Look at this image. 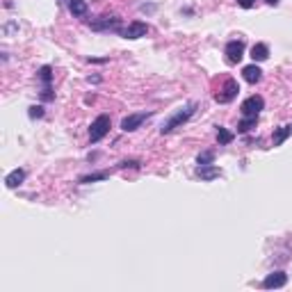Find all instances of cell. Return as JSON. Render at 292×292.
<instances>
[{
	"mask_svg": "<svg viewBox=\"0 0 292 292\" xmlns=\"http://www.w3.org/2000/svg\"><path fill=\"white\" fill-rule=\"evenodd\" d=\"M197 112V103H187V105H183L178 112H174L172 116H169L167 121L162 124V128H160V133L162 135H169V133H174V130L178 128V126H183L185 121H189L192 119V114Z\"/></svg>",
	"mask_w": 292,
	"mask_h": 292,
	"instance_id": "1",
	"label": "cell"
},
{
	"mask_svg": "<svg viewBox=\"0 0 292 292\" xmlns=\"http://www.w3.org/2000/svg\"><path fill=\"white\" fill-rule=\"evenodd\" d=\"M110 126H112V121H110L108 114L96 116V119L91 121V128H89V142H91V144L101 142V139H103L105 135L110 133Z\"/></svg>",
	"mask_w": 292,
	"mask_h": 292,
	"instance_id": "2",
	"label": "cell"
},
{
	"mask_svg": "<svg viewBox=\"0 0 292 292\" xmlns=\"http://www.w3.org/2000/svg\"><path fill=\"white\" fill-rule=\"evenodd\" d=\"M89 28L96 32H119L124 26L119 16H101L99 21H89Z\"/></svg>",
	"mask_w": 292,
	"mask_h": 292,
	"instance_id": "3",
	"label": "cell"
},
{
	"mask_svg": "<svg viewBox=\"0 0 292 292\" xmlns=\"http://www.w3.org/2000/svg\"><path fill=\"white\" fill-rule=\"evenodd\" d=\"M237 91H240V85H237V80H233V78H226V80H224V87L215 94V101H217V103H231V101H235Z\"/></svg>",
	"mask_w": 292,
	"mask_h": 292,
	"instance_id": "4",
	"label": "cell"
},
{
	"mask_svg": "<svg viewBox=\"0 0 292 292\" xmlns=\"http://www.w3.org/2000/svg\"><path fill=\"white\" fill-rule=\"evenodd\" d=\"M151 116H153V112H135V114L124 116V121H121V130H124V133H133V130H137L146 119H151Z\"/></svg>",
	"mask_w": 292,
	"mask_h": 292,
	"instance_id": "5",
	"label": "cell"
},
{
	"mask_svg": "<svg viewBox=\"0 0 292 292\" xmlns=\"http://www.w3.org/2000/svg\"><path fill=\"white\" fill-rule=\"evenodd\" d=\"M116 35H121L124 39H139V37L149 35V26H146L144 21H133V23H128L126 28H121Z\"/></svg>",
	"mask_w": 292,
	"mask_h": 292,
	"instance_id": "6",
	"label": "cell"
},
{
	"mask_svg": "<svg viewBox=\"0 0 292 292\" xmlns=\"http://www.w3.org/2000/svg\"><path fill=\"white\" fill-rule=\"evenodd\" d=\"M265 108V99L262 96H258V94H254V96H249V99L242 103V116H258L260 114V110Z\"/></svg>",
	"mask_w": 292,
	"mask_h": 292,
	"instance_id": "7",
	"label": "cell"
},
{
	"mask_svg": "<svg viewBox=\"0 0 292 292\" xmlns=\"http://www.w3.org/2000/svg\"><path fill=\"white\" fill-rule=\"evenodd\" d=\"M226 60L231 62V64H237V62L245 57V41L242 39H233V41L226 43Z\"/></svg>",
	"mask_w": 292,
	"mask_h": 292,
	"instance_id": "8",
	"label": "cell"
},
{
	"mask_svg": "<svg viewBox=\"0 0 292 292\" xmlns=\"http://www.w3.org/2000/svg\"><path fill=\"white\" fill-rule=\"evenodd\" d=\"M285 283H288V274H285V272H272V274H267V279L262 281V288L276 290V288H283Z\"/></svg>",
	"mask_w": 292,
	"mask_h": 292,
	"instance_id": "9",
	"label": "cell"
},
{
	"mask_svg": "<svg viewBox=\"0 0 292 292\" xmlns=\"http://www.w3.org/2000/svg\"><path fill=\"white\" fill-rule=\"evenodd\" d=\"M197 176L201 178V181H215V178L222 176V169L215 167V164H199Z\"/></svg>",
	"mask_w": 292,
	"mask_h": 292,
	"instance_id": "10",
	"label": "cell"
},
{
	"mask_svg": "<svg viewBox=\"0 0 292 292\" xmlns=\"http://www.w3.org/2000/svg\"><path fill=\"white\" fill-rule=\"evenodd\" d=\"M242 78H245L249 85H258V82L262 80V71H260V66H256V64H249V66H245L242 69Z\"/></svg>",
	"mask_w": 292,
	"mask_h": 292,
	"instance_id": "11",
	"label": "cell"
},
{
	"mask_svg": "<svg viewBox=\"0 0 292 292\" xmlns=\"http://www.w3.org/2000/svg\"><path fill=\"white\" fill-rule=\"evenodd\" d=\"M23 181H26V169H14L12 174H7V178H5V185H7L9 189L18 187Z\"/></svg>",
	"mask_w": 292,
	"mask_h": 292,
	"instance_id": "12",
	"label": "cell"
},
{
	"mask_svg": "<svg viewBox=\"0 0 292 292\" xmlns=\"http://www.w3.org/2000/svg\"><path fill=\"white\" fill-rule=\"evenodd\" d=\"M251 57H254V62H265L267 57H270V48H267V43H254V48H251Z\"/></svg>",
	"mask_w": 292,
	"mask_h": 292,
	"instance_id": "13",
	"label": "cell"
},
{
	"mask_svg": "<svg viewBox=\"0 0 292 292\" xmlns=\"http://www.w3.org/2000/svg\"><path fill=\"white\" fill-rule=\"evenodd\" d=\"M292 135V128L290 126H281V128L274 130V135H272V142H274V146H281Z\"/></svg>",
	"mask_w": 292,
	"mask_h": 292,
	"instance_id": "14",
	"label": "cell"
},
{
	"mask_svg": "<svg viewBox=\"0 0 292 292\" xmlns=\"http://www.w3.org/2000/svg\"><path fill=\"white\" fill-rule=\"evenodd\" d=\"M69 12L73 16H85L87 14V3L85 0H69Z\"/></svg>",
	"mask_w": 292,
	"mask_h": 292,
	"instance_id": "15",
	"label": "cell"
},
{
	"mask_svg": "<svg viewBox=\"0 0 292 292\" xmlns=\"http://www.w3.org/2000/svg\"><path fill=\"white\" fill-rule=\"evenodd\" d=\"M256 124H258V116H245V119L237 124V130H240V133H249L251 128H256Z\"/></svg>",
	"mask_w": 292,
	"mask_h": 292,
	"instance_id": "16",
	"label": "cell"
},
{
	"mask_svg": "<svg viewBox=\"0 0 292 292\" xmlns=\"http://www.w3.org/2000/svg\"><path fill=\"white\" fill-rule=\"evenodd\" d=\"M233 137H235V135H233V133H231V130L222 128V126H219V128H217V142H219V144H222V146L231 144V142H233Z\"/></svg>",
	"mask_w": 292,
	"mask_h": 292,
	"instance_id": "17",
	"label": "cell"
},
{
	"mask_svg": "<svg viewBox=\"0 0 292 292\" xmlns=\"http://www.w3.org/2000/svg\"><path fill=\"white\" fill-rule=\"evenodd\" d=\"M110 176V172H96V174H87V176H82L80 178V183L82 185H87V183H96V181H105V178Z\"/></svg>",
	"mask_w": 292,
	"mask_h": 292,
	"instance_id": "18",
	"label": "cell"
},
{
	"mask_svg": "<svg viewBox=\"0 0 292 292\" xmlns=\"http://www.w3.org/2000/svg\"><path fill=\"white\" fill-rule=\"evenodd\" d=\"M39 80L43 82V87L51 85V80H53V69L51 66H41V69H39Z\"/></svg>",
	"mask_w": 292,
	"mask_h": 292,
	"instance_id": "19",
	"label": "cell"
},
{
	"mask_svg": "<svg viewBox=\"0 0 292 292\" xmlns=\"http://www.w3.org/2000/svg\"><path fill=\"white\" fill-rule=\"evenodd\" d=\"M212 160H215V151H203V153H199L197 162L199 164H212Z\"/></svg>",
	"mask_w": 292,
	"mask_h": 292,
	"instance_id": "20",
	"label": "cell"
},
{
	"mask_svg": "<svg viewBox=\"0 0 292 292\" xmlns=\"http://www.w3.org/2000/svg\"><path fill=\"white\" fill-rule=\"evenodd\" d=\"M28 116H30V119H41V116H43V108H41V105H32V108L28 110Z\"/></svg>",
	"mask_w": 292,
	"mask_h": 292,
	"instance_id": "21",
	"label": "cell"
},
{
	"mask_svg": "<svg viewBox=\"0 0 292 292\" xmlns=\"http://www.w3.org/2000/svg\"><path fill=\"white\" fill-rule=\"evenodd\" d=\"M237 5H240L242 9H251L256 5V0H237Z\"/></svg>",
	"mask_w": 292,
	"mask_h": 292,
	"instance_id": "22",
	"label": "cell"
},
{
	"mask_svg": "<svg viewBox=\"0 0 292 292\" xmlns=\"http://www.w3.org/2000/svg\"><path fill=\"white\" fill-rule=\"evenodd\" d=\"M267 5H279V0H265Z\"/></svg>",
	"mask_w": 292,
	"mask_h": 292,
	"instance_id": "23",
	"label": "cell"
},
{
	"mask_svg": "<svg viewBox=\"0 0 292 292\" xmlns=\"http://www.w3.org/2000/svg\"><path fill=\"white\" fill-rule=\"evenodd\" d=\"M290 128H292V126H290Z\"/></svg>",
	"mask_w": 292,
	"mask_h": 292,
	"instance_id": "24",
	"label": "cell"
}]
</instances>
